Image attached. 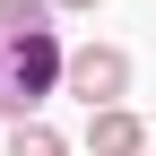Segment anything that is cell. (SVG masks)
<instances>
[{
	"instance_id": "cell-6",
	"label": "cell",
	"mask_w": 156,
	"mask_h": 156,
	"mask_svg": "<svg viewBox=\"0 0 156 156\" xmlns=\"http://www.w3.org/2000/svg\"><path fill=\"white\" fill-rule=\"evenodd\" d=\"M52 9H69V17H87V9H104V0H52Z\"/></svg>"
},
{
	"instance_id": "cell-5",
	"label": "cell",
	"mask_w": 156,
	"mask_h": 156,
	"mask_svg": "<svg viewBox=\"0 0 156 156\" xmlns=\"http://www.w3.org/2000/svg\"><path fill=\"white\" fill-rule=\"evenodd\" d=\"M0 156H69V139H61L52 122H17V130H9V147H0Z\"/></svg>"
},
{
	"instance_id": "cell-7",
	"label": "cell",
	"mask_w": 156,
	"mask_h": 156,
	"mask_svg": "<svg viewBox=\"0 0 156 156\" xmlns=\"http://www.w3.org/2000/svg\"><path fill=\"white\" fill-rule=\"evenodd\" d=\"M0 78H9V52H0Z\"/></svg>"
},
{
	"instance_id": "cell-3",
	"label": "cell",
	"mask_w": 156,
	"mask_h": 156,
	"mask_svg": "<svg viewBox=\"0 0 156 156\" xmlns=\"http://www.w3.org/2000/svg\"><path fill=\"white\" fill-rule=\"evenodd\" d=\"M87 156H147V122H139L130 104L87 113Z\"/></svg>"
},
{
	"instance_id": "cell-1",
	"label": "cell",
	"mask_w": 156,
	"mask_h": 156,
	"mask_svg": "<svg viewBox=\"0 0 156 156\" xmlns=\"http://www.w3.org/2000/svg\"><path fill=\"white\" fill-rule=\"evenodd\" d=\"M61 78H69V44H61V26H35L26 44L9 52V78H0V122H44V104L61 95Z\"/></svg>"
},
{
	"instance_id": "cell-2",
	"label": "cell",
	"mask_w": 156,
	"mask_h": 156,
	"mask_svg": "<svg viewBox=\"0 0 156 156\" xmlns=\"http://www.w3.org/2000/svg\"><path fill=\"white\" fill-rule=\"evenodd\" d=\"M61 95H78L87 113H113L130 95V52L122 44H69V78H61Z\"/></svg>"
},
{
	"instance_id": "cell-4",
	"label": "cell",
	"mask_w": 156,
	"mask_h": 156,
	"mask_svg": "<svg viewBox=\"0 0 156 156\" xmlns=\"http://www.w3.org/2000/svg\"><path fill=\"white\" fill-rule=\"evenodd\" d=\"M35 26H52V9H44V0H0V52H17Z\"/></svg>"
}]
</instances>
